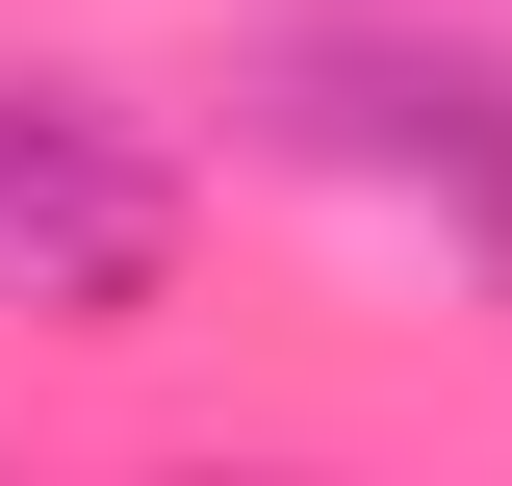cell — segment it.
I'll return each mask as SVG.
<instances>
[{"label": "cell", "instance_id": "1", "mask_svg": "<svg viewBox=\"0 0 512 486\" xmlns=\"http://www.w3.org/2000/svg\"><path fill=\"white\" fill-rule=\"evenodd\" d=\"M231 103L282 128V154H333V180L436 205L461 256H512V52L487 26H410V0H282L231 52Z\"/></svg>", "mask_w": 512, "mask_h": 486}, {"label": "cell", "instance_id": "2", "mask_svg": "<svg viewBox=\"0 0 512 486\" xmlns=\"http://www.w3.org/2000/svg\"><path fill=\"white\" fill-rule=\"evenodd\" d=\"M154 282H180V154H154L103 77H26V52H0V307L128 333Z\"/></svg>", "mask_w": 512, "mask_h": 486}]
</instances>
